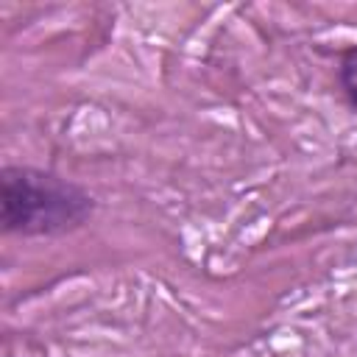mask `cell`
<instances>
[{
    "label": "cell",
    "mask_w": 357,
    "mask_h": 357,
    "mask_svg": "<svg viewBox=\"0 0 357 357\" xmlns=\"http://www.w3.org/2000/svg\"><path fill=\"white\" fill-rule=\"evenodd\" d=\"M337 78H340V86H343L346 100L351 103V109H357V45L349 47V50H343Z\"/></svg>",
    "instance_id": "cell-2"
},
{
    "label": "cell",
    "mask_w": 357,
    "mask_h": 357,
    "mask_svg": "<svg viewBox=\"0 0 357 357\" xmlns=\"http://www.w3.org/2000/svg\"><path fill=\"white\" fill-rule=\"evenodd\" d=\"M92 209V195L56 173L28 165H6L0 173V223L8 234H67L86 223Z\"/></svg>",
    "instance_id": "cell-1"
}]
</instances>
